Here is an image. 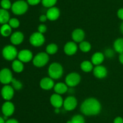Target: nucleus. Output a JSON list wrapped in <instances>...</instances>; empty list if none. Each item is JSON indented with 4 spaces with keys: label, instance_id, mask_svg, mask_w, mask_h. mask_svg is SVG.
<instances>
[{
    "label": "nucleus",
    "instance_id": "obj_3",
    "mask_svg": "<svg viewBox=\"0 0 123 123\" xmlns=\"http://www.w3.org/2000/svg\"><path fill=\"white\" fill-rule=\"evenodd\" d=\"M11 9L13 13L16 15H22L27 12L28 4L24 0H18L12 4Z\"/></svg>",
    "mask_w": 123,
    "mask_h": 123
},
{
    "label": "nucleus",
    "instance_id": "obj_11",
    "mask_svg": "<svg viewBox=\"0 0 123 123\" xmlns=\"http://www.w3.org/2000/svg\"><path fill=\"white\" fill-rule=\"evenodd\" d=\"M18 60L21 61L23 63H28L32 60L33 55L32 52L29 49H22L18 52Z\"/></svg>",
    "mask_w": 123,
    "mask_h": 123
},
{
    "label": "nucleus",
    "instance_id": "obj_20",
    "mask_svg": "<svg viewBox=\"0 0 123 123\" xmlns=\"http://www.w3.org/2000/svg\"><path fill=\"white\" fill-rule=\"evenodd\" d=\"M105 55L101 52H96L91 57V62L95 66L100 65L105 60Z\"/></svg>",
    "mask_w": 123,
    "mask_h": 123
},
{
    "label": "nucleus",
    "instance_id": "obj_5",
    "mask_svg": "<svg viewBox=\"0 0 123 123\" xmlns=\"http://www.w3.org/2000/svg\"><path fill=\"white\" fill-rule=\"evenodd\" d=\"M49 61V54L46 52H40L36 54L32 59V63L37 68H42L45 66Z\"/></svg>",
    "mask_w": 123,
    "mask_h": 123
},
{
    "label": "nucleus",
    "instance_id": "obj_13",
    "mask_svg": "<svg viewBox=\"0 0 123 123\" xmlns=\"http://www.w3.org/2000/svg\"><path fill=\"white\" fill-rule=\"evenodd\" d=\"M78 47L74 41H69L65 44L64 47V51L68 55H72L76 54L78 51Z\"/></svg>",
    "mask_w": 123,
    "mask_h": 123
},
{
    "label": "nucleus",
    "instance_id": "obj_41",
    "mask_svg": "<svg viewBox=\"0 0 123 123\" xmlns=\"http://www.w3.org/2000/svg\"><path fill=\"white\" fill-rule=\"evenodd\" d=\"M118 60L119 62H120V63L123 65V53H121V54H120L118 57Z\"/></svg>",
    "mask_w": 123,
    "mask_h": 123
},
{
    "label": "nucleus",
    "instance_id": "obj_29",
    "mask_svg": "<svg viewBox=\"0 0 123 123\" xmlns=\"http://www.w3.org/2000/svg\"><path fill=\"white\" fill-rule=\"evenodd\" d=\"M12 86L13 87V89L14 90H20V89H22L23 88V84L20 81L16 79V78H13V80H12Z\"/></svg>",
    "mask_w": 123,
    "mask_h": 123
},
{
    "label": "nucleus",
    "instance_id": "obj_16",
    "mask_svg": "<svg viewBox=\"0 0 123 123\" xmlns=\"http://www.w3.org/2000/svg\"><path fill=\"white\" fill-rule=\"evenodd\" d=\"M54 86H55V83H54V80L50 77H44L41 79L40 82V86L42 89H44V90H50L54 88Z\"/></svg>",
    "mask_w": 123,
    "mask_h": 123
},
{
    "label": "nucleus",
    "instance_id": "obj_28",
    "mask_svg": "<svg viewBox=\"0 0 123 123\" xmlns=\"http://www.w3.org/2000/svg\"><path fill=\"white\" fill-rule=\"evenodd\" d=\"M58 47L55 43H50L46 47V53L49 55H53L57 53Z\"/></svg>",
    "mask_w": 123,
    "mask_h": 123
},
{
    "label": "nucleus",
    "instance_id": "obj_7",
    "mask_svg": "<svg viewBox=\"0 0 123 123\" xmlns=\"http://www.w3.org/2000/svg\"><path fill=\"white\" fill-rule=\"evenodd\" d=\"M30 42L33 47H41L45 42V37L43 34L40 33L38 31L34 32L30 36Z\"/></svg>",
    "mask_w": 123,
    "mask_h": 123
},
{
    "label": "nucleus",
    "instance_id": "obj_33",
    "mask_svg": "<svg viewBox=\"0 0 123 123\" xmlns=\"http://www.w3.org/2000/svg\"><path fill=\"white\" fill-rule=\"evenodd\" d=\"M0 6L2 8L8 10L12 8V4L10 0H1L0 2Z\"/></svg>",
    "mask_w": 123,
    "mask_h": 123
},
{
    "label": "nucleus",
    "instance_id": "obj_24",
    "mask_svg": "<svg viewBox=\"0 0 123 123\" xmlns=\"http://www.w3.org/2000/svg\"><path fill=\"white\" fill-rule=\"evenodd\" d=\"M114 49L118 54L123 53V37L118 38L114 41L113 44Z\"/></svg>",
    "mask_w": 123,
    "mask_h": 123
},
{
    "label": "nucleus",
    "instance_id": "obj_31",
    "mask_svg": "<svg viewBox=\"0 0 123 123\" xmlns=\"http://www.w3.org/2000/svg\"><path fill=\"white\" fill-rule=\"evenodd\" d=\"M56 2H57V0H42V4L43 6L47 8L54 7Z\"/></svg>",
    "mask_w": 123,
    "mask_h": 123
},
{
    "label": "nucleus",
    "instance_id": "obj_17",
    "mask_svg": "<svg viewBox=\"0 0 123 123\" xmlns=\"http://www.w3.org/2000/svg\"><path fill=\"white\" fill-rule=\"evenodd\" d=\"M11 43L14 45H18L21 44L24 40V35L21 31H15L11 34L10 38Z\"/></svg>",
    "mask_w": 123,
    "mask_h": 123
},
{
    "label": "nucleus",
    "instance_id": "obj_25",
    "mask_svg": "<svg viewBox=\"0 0 123 123\" xmlns=\"http://www.w3.org/2000/svg\"><path fill=\"white\" fill-rule=\"evenodd\" d=\"M12 32V28L9 25V24H5L2 25L0 28V34L4 37H8L11 36Z\"/></svg>",
    "mask_w": 123,
    "mask_h": 123
},
{
    "label": "nucleus",
    "instance_id": "obj_1",
    "mask_svg": "<svg viewBox=\"0 0 123 123\" xmlns=\"http://www.w3.org/2000/svg\"><path fill=\"white\" fill-rule=\"evenodd\" d=\"M80 110V112L86 116L97 115L102 110V105L97 99L88 98L83 101Z\"/></svg>",
    "mask_w": 123,
    "mask_h": 123
},
{
    "label": "nucleus",
    "instance_id": "obj_34",
    "mask_svg": "<svg viewBox=\"0 0 123 123\" xmlns=\"http://www.w3.org/2000/svg\"><path fill=\"white\" fill-rule=\"evenodd\" d=\"M115 53L116 52L115 51L114 49H111V48H107L105 49L103 54H104L105 57L108 58V59H112L115 56Z\"/></svg>",
    "mask_w": 123,
    "mask_h": 123
},
{
    "label": "nucleus",
    "instance_id": "obj_10",
    "mask_svg": "<svg viewBox=\"0 0 123 123\" xmlns=\"http://www.w3.org/2000/svg\"><path fill=\"white\" fill-rule=\"evenodd\" d=\"M78 105V100L74 96H68L64 100L63 107L67 111L73 110Z\"/></svg>",
    "mask_w": 123,
    "mask_h": 123
},
{
    "label": "nucleus",
    "instance_id": "obj_27",
    "mask_svg": "<svg viewBox=\"0 0 123 123\" xmlns=\"http://www.w3.org/2000/svg\"><path fill=\"white\" fill-rule=\"evenodd\" d=\"M79 48L83 53H88L91 49V45L88 41H84L80 42L79 45Z\"/></svg>",
    "mask_w": 123,
    "mask_h": 123
},
{
    "label": "nucleus",
    "instance_id": "obj_37",
    "mask_svg": "<svg viewBox=\"0 0 123 123\" xmlns=\"http://www.w3.org/2000/svg\"><path fill=\"white\" fill-rule=\"evenodd\" d=\"M117 16L119 19L123 21V8H120L117 11Z\"/></svg>",
    "mask_w": 123,
    "mask_h": 123
},
{
    "label": "nucleus",
    "instance_id": "obj_21",
    "mask_svg": "<svg viewBox=\"0 0 123 123\" xmlns=\"http://www.w3.org/2000/svg\"><path fill=\"white\" fill-rule=\"evenodd\" d=\"M68 86L66 84V83L59 82V83L55 84L54 90L56 94L62 95L68 91Z\"/></svg>",
    "mask_w": 123,
    "mask_h": 123
},
{
    "label": "nucleus",
    "instance_id": "obj_4",
    "mask_svg": "<svg viewBox=\"0 0 123 123\" xmlns=\"http://www.w3.org/2000/svg\"><path fill=\"white\" fill-rule=\"evenodd\" d=\"M18 51L16 48L12 45L5 46L2 50V55L4 59L8 61H13L18 57Z\"/></svg>",
    "mask_w": 123,
    "mask_h": 123
},
{
    "label": "nucleus",
    "instance_id": "obj_38",
    "mask_svg": "<svg viewBox=\"0 0 123 123\" xmlns=\"http://www.w3.org/2000/svg\"><path fill=\"white\" fill-rule=\"evenodd\" d=\"M47 20H48V18H47L46 14H42V15L39 17V20L41 22H45Z\"/></svg>",
    "mask_w": 123,
    "mask_h": 123
},
{
    "label": "nucleus",
    "instance_id": "obj_32",
    "mask_svg": "<svg viewBox=\"0 0 123 123\" xmlns=\"http://www.w3.org/2000/svg\"><path fill=\"white\" fill-rule=\"evenodd\" d=\"M8 24L12 28H17L20 25V21L17 18H13L10 19Z\"/></svg>",
    "mask_w": 123,
    "mask_h": 123
},
{
    "label": "nucleus",
    "instance_id": "obj_35",
    "mask_svg": "<svg viewBox=\"0 0 123 123\" xmlns=\"http://www.w3.org/2000/svg\"><path fill=\"white\" fill-rule=\"evenodd\" d=\"M47 31V27L46 25H44V24H41L38 25V31L40 33L44 34Z\"/></svg>",
    "mask_w": 123,
    "mask_h": 123
},
{
    "label": "nucleus",
    "instance_id": "obj_44",
    "mask_svg": "<svg viewBox=\"0 0 123 123\" xmlns=\"http://www.w3.org/2000/svg\"><path fill=\"white\" fill-rule=\"evenodd\" d=\"M67 123H72V122H71V120L68 121L67 122Z\"/></svg>",
    "mask_w": 123,
    "mask_h": 123
},
{
    "label": "nucleus",
    "instance_id": "obj_14",
    "mask_svg": "<svg viewBox=\"0 0 123 123\" xmlns=\"http://www.w3.org/2000/svg\"><path fill=\"white\" fill-rule=\"evenodd\" d=\"M92 72H93L94 75L96 78H100V79L105 78L108 75V70L106 68L102 65L95 66L92 70Z\"/></svg>",
    "mask_w": 123,
    "mask_h": 123
},
{
    "label": "nucleus",
    "instance_id": "obj_26",
    "mask_svg": "<svg viewBox=\"0 0 123 123\" xmlns=\"http://www.w3.org/2000/svg\"><path fill=\"white\" fill-rule=\"evenodd\" d=\"M93 65L91 61L84 60L80 63V69L85 72H90L93 70Z\"/></svg>",
    "mask_w": 123,
    "mask_h": 123
},
{
    "label": "nucleus",
    "instance_id": "obj_39",
    "mask_svg": "<svg viewBox=\"0 0 123 123\" xmlns=\"http://www.w3.org/2000/svg\"><path fill=\"white\" fill-rule=\"evenodd\" d=\"M114 123H123V118L121 116H117L114 119Z\"/></svg>",
    "mask_w": 123,
    "mask_h": 123
},
{
    "label": "nucleus",
    "instance_id": "obj_36",
    "mask_svg": "<svg viewBox=\"0 0 123 123\" xmlns=\"http://www.w3.org/2000/svg\"><path fill=\"white\" fill-rule=\"evenodd\" d=\"M26 2H28L29 5L31 6H36L40 2H42V0H27Z\"/></svg>",
    "mask_w": 123,
    "mask_h": 123
},
{
    "label": "nucleus",
    "instance_id": "obj_15",
    "mask_svg": "<svg viewBox=\"0 0 123 123\" xmlns=\"http://www.w3.org/2000/svg\"><path fill=\"white\" fill-rule=\"evenodd\" d=\"M50 102L53 107L60 109L63 106L64 100L61 95L55 93L50 96Z\"/></svg>",
    "mask_w": 123,
    "mask_h": 123
},
{
    "label": "nucleus",
    "instance_id": "obj_40",
    "mask_svg": "<svg viewBox=\"0 0 123 123\" xmlns=\"http://www.w3.org/2000/svg\"><path fill=\"white\" fill-rule=\"evenodd\" d=\"M5 123H19V122H18V120H16V119L12 118V119H7Z\"/></svg>",
    "mask_w": 123,
    "mask_h": 123
},
{
    "label": "nucleus",
    "instance_id": "obj_6",
    "mask_svg": "<svg viewBox=\"0 0 123 123\" xmlns=\"http://www.w3.org/2000/svg\"><path fill=\"white\" fill-rule=\"evenodd\" d=\"M81 80L80 75L77 72L68 74L65 78V83L70 88H73L79 84Z\"/></svg>",
    "mask_w": 123,
    "mask_h": 123
},
{
    "label": "nucleus",
    "instance_id": "obj_9",
    "mask_svg": "<svg viewBox=\"0 0 123 123\" xmlns=\"http://www.w3.org/2000/svg\"><path fill=\"white\" fill-rule=\"evenodd\" d=\"M1 94L4 100L10 101L14 96V89L11 85L6 84L1 89Z\"/></svg>",
    "mask_w": 123,
    "mask_h": 123
},
{
    "label": "nucleus",
    "instance_id": "obj_22",
    "mask_svg": "<svg viewBox=\"0 0 123 123\" xmlns=\"http://www.w3.org/2000/svg\"><path fill=\"white\" fill-rule=\"evenodd\" d=\"M10 19L9 12L7 10L0 8V24H7Z\"/></svg>",
    "mask_w": 123,
    "mask_h": 123
},
{
    "label": "nucleus",
    "instance_id": "obj_18",
    "mask_svg": "<svg viewBox=\"0 0 123 123\" xmlns=\"http://www.w3.org/2000/svg\"><path fill=\"white\" fill-rule=\"evenodd\" d=\"M46 15L48 19L51 21L57 20L60 16V11L58 8L56 7H52L49 8L46 12Z\"/></svg>",
    "mask_w": 123,
    "mask_h": 123
},
{
    "label": "nucleus",
    "instance_id": "obj_23",
    "mask_svg": "<svg viewBox=\"0 0 123 123\" xmlns=\"http://www.w3.org/2000/svg\"><path fill=\"white\" fill-rule=\"evenodd\" d=\"M12 68L13 71L16 73H20L24 71V63L19 60H14L12 62Z\"/></svg>",
    "mask_w": 123,
    "mask_h": 123
},
{
    "label": "nucleus",
    "instance_id": "obj_30",
    "mask_svg": "<svg viewBox=\"0 0 123 123\" xmlns=\"http://www.w3.org/2000/svg\"><path fill=\"white\" fill-rule=\"evenodd\" d=\"M72 123H85V119L81 115H75L71 119Z\"/></svg>",
    "mask_w": 123,
    "mask_h": 123
},
{
    "label": "nucleus",
    "instance_id": "obj_2",
    "mask_svg": "<svg viewBox=\"0 0 123 123\" xmlns=\"http://www.w3.org/2000/svg\"><path fill=\"white\" fill-rule=\"evenodd\" d=\"M64 70L62 65L57 62H54L48 68V74L53 80H58L63 75Z\"/></svg>",
    "mask_w": 123,
    "mask_h": 123
},
{
    "label": "nucleus",
    "instance_id": "obj_12",
    "mask_svg": "<svg viewBox=\"0 0 123 123\" xmlns=\"http://www.w3.org/2000/svg\"><path fill=\"white\" fill-rule=\"evenodd\" d=\"M15 110L14 104L10 101H6L4 102L1 107V110L4 116L8 117L12 116Z\"/></svg>",
    "mask_w": 123,
    "mask_h": 123
},
{
    "label": "nucleus",
    "instance_id": "obj_19",
    "mask_svg": "<svg viewBox=\"0 0 123 123\" xmlns=\"http://www.w3.org/2000/svg\"><path fill=\"white\" fill-rule=\"evenodd\" d=\"M85 33L81 28H76L73 31L72 33V37L73 41L76 43H80L84 41Z\"/></svg>",
    "mask_w": 123,
    "mask_h": 123
},
{
    "label": "nucleus",
    "instance_id": "obj_8",
    "mask_svg": "<svg viewBox=\"0 0 123 123\" xmlns=\"http://www.w3.org/2000/svg\"><path fill=\"white\" fill-rule=\"evenodd\" d=\"M13 78V74L10 69L5 68L0 70V82L2 84L4 85L10 84Z\"/></svg>",
    "mask_w": 123,
    "mask_h": 123
},
{
    "label": "nucleus",
    "instance_id": "obj_42",
    "mask_svg": "<svg viewBox=\"0 0 123 123\" xmlns=\"http://www.w3.org/2000/svg\"><path fill=\"white\" fill-rule=\"evenodd\" d=\"M120 32H121V34L123 35V21L121 22V24H120Z\"/></svg>",
    "mask_w": 123,
    "mask_h": 123
},
{
    "label": "nucleus",
    "instance_id": "obj_43",
    "mask_svg": "<svg viewBox=\"0 0 123 123\" xmlns=\"http://www.w3.org/2000/svg\"><path fill=\"white\" fill-rule=\"evenodd\" d=\"M6 123V121L4 119V118L0 116V123Z\"/></svg>",
    "mask_w": 123,
    "mask_h": 123
}]
</instances>
